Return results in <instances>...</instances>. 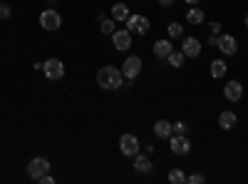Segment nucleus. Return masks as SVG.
Instances as JSON below:
<instances>
[{
  "label": "nucleus",
  "mask_w": 248,
  "mask_h": 184,
  "mask_svg": "<svg viewBox=\"0 0 248 184\" xmlns=\"http://www.w3.org/2000/svg\"><path fill=\"white\" fill-rule=\"evenodd\" d=\"M97 85L102 90H119L124 85V75H122L119 67L105 65V67H99V72H97Z\"/></svg>",
  "instance_id": "obj_1"
},
{
  "label": "nucleus",
  "mask_w": 248,
  "mask_h": 184,
  "mask_svg": "<svg viewBox=\"0 0 248 184\" xmlns=\"http://www.w3.org/2000/svg\"><path fill=\"white\" fill-rule=\"evenodd\" d=\"M60 25H62V15L57 10L47 8L40 13V28H45L47 33H55V30H60Z\"/></svg>",
  "instance_id": "obj_2"
},
{
  "label": "nucleus",
  "mask_w": 248,
  "mask_h": 184,
  "mask_svg": "<svg viewBox=\"0 0 248 184\" xmlns=\"http://www.w3.org/2000/svg\"><path fill=\"white\" fill-rule=\"evenodd\" d=\"M124 23H127V30H129V33H137V35H147V33L152 30L149 17H144V15H129Z\"/></svg>",
  "instance_id": "obj_3"
},
{
  "label": "nucleus",
  "mask_w": 248,
  "mask_h": 184,
  "mask_svg": "<svg viewBox=\"0 0 248 184\" xmlns=\"http://www.w3.org/2000/svg\"><path fill=\"white\" fill-rule=\"evenodd\" d=\"M43 72H45L47 80H62L65 77V63L57 60V57H50V60L43 63Z\"/></svg>",
  "instance_id": "obj_4"
},
{
  "label": "nucleus",
  "mask_w": 248,
  "mask_h": 184,
  "mask_svg": "<svg viewBox=\"0 0 248 184\" xmlns=\"http://www.w3.org/2000/svg\"><path fill=\"white\" fill-rule=\"evenodd\" d=\"M141 67H144V63H141V57H137V55H129L127 60H124V65H122L119 70H122L124 80H134V77H139Z\"/></svg>",
  "instance_id": "obj_5"
},
{
  "label": "nucleus",
  "mask_w": 248,
  "mask_h": 184,
  "mask_svg": "<svg viewBox=\"0 0 248 184\" xmlns=\"http://www.w3.org/2000/svg\"><path fill=\"white\" fill-rule=\"evenodd\" d=\"M139 150H141V145H139V139L134 134H122L119 137V152L124 157H137Z\"/></svg>",
  "instance_id": "obj_6"
},
{
  "label": "nucleus",
  "mask_w": 248,
  "mask_h": 184,
  "mask_svg": "<svg viewBox=\"0 0 248 184\" xmlns=\"http://www.w3.org/2000/svg\"><path fill=\"white\" fill-rule=\"evenodd\" d=\"M50 172V162L45 159V157H35V159H30V165H28V177L30 179H40L43 174H47Z\"/></svg>",
  "instance_id": "obj_7"
},
{
  "label": "nucleus",
  "mask_w": 248,
  "mask_h": 184,
  "mask_svg": "<svg viewBox=\"0 0 248 184\" xmlns=\"http://www.w3.org/2000/svg\"><path fill=\"white\" fill-rule=\"evenodd\" d=\"M112 43H114V48H117L119 52H127V50L132 48V33H129L127 28L114 30V33H112Z\"/></svg>",
  "instance_id": "obj_8"
},
{
  "label": "nucleus",
  "mask_w": 248,
  "mask_h": 184,
  "mask_svg": "<svg viewBox=\"0 0 248 184\" xmlns=\"http://www.w3.org/2000/svg\"><path fill=\"white\" fill-rule=\"evenodd\" d=\"M169 147L174 154H189L191 152V142L186 134H171L169 137Z\"/></svg>",
  "instance_id": "obj_9"
},
{
  "label": "nucleus",
  "mask_w": 248,
  "mask_h": 184,
  "mask_svg": "<svg viewBox=\"0 0 248 184\" xmlns=\"http://www.w3.org/2000/svg\"><path fill=\"white\" fill-rule=\"evenodd\" d=\"M226 57H231V55H236V50H238V40L233 37V35H226V33H221L218 35V45H216Z\"/></svg>",
  "instance_id": "obj_10"
},
{
  "label": "nucleus",
  "mask_w": 248,
  "mask_h": 184,
  "mask_svg": "<svg viewBox=\"0 0 248 184\" xmlns=\"http://www.w3.org/2000/svg\"><path fill=\"white\" fill-rule=\"evenodd\" d=\"M223 97L229 102H238L243 97V85L238 83V80H229V83L223 85Z\"/></svg>",
  "instance_id": "obj_11"
},
{
  "label": "nucleus",
  "mask_w": 248,
  "mask_h": 184,
  "mask_svg": "<svg viewBox=\"0 0 248 184\" xmlns=\"http://www.w3.org/2000/svg\"><path fill=\"white\" fill-rule=\"evenodd\" d=\"M181 52L186 57H199L201 55V40L199 37H184L181 40Z\"/></svg>",
  "instance_id": "obj_12"
},
{
  "label": "nucleus",
  "mask_w": 248,
  "mask_h": 184,
  "mask_svg": "<svg viewBox=\"0 0 248 184\" xmlns=\"http://www.w3.org/2000/svg\"><path fill=\"white\" fill-rule=\"evenodd\" d=\"M154 134L169 139V137L174 134V125H171V122H167V119H156V122H154Z\"/></svg>",
  "instance_id": "obj_13"
},
{
  "label": "nucleus",
  "mask_w": 248,
  "mask_h": 184,
  "mask_svg": "<svg viewBox=\"0 0 248 184\" xmlns=\"http://www.w3.org/2000/svg\"><path fill=\"white\" fill-rule=\"evenodd\" d=\"M134 169H137L139 174H149V172L154 169V165H152V159H149L147 154H137V157H134Z\"/></svg>",
  "instance_id": "obj_14"
},
{
  "label": "nucleus",
  "mask_w": 248,
  "mask_h": 184,
  "mask_svg": "<svg viewBox=\"0 0 248 184\" xmlns=\"http://www.w3.org/2000/svg\"><path fill=\"white\" fill-rule=\"evenodd\" d=\"M171 52H174V45L169 43V40H156V43H154V55H156V57L167 60Z\"/></svg>",
  "instance_id": "obj_15"
},
{
  "label": "nucleus",
  "mask_w": 248,
  "mask_h": 184,
  "mask_svg": "<svg viewBox=\"0 0 248 184\" xmlns=\"http://www.w3.org/2000/svg\"><path fill=\"white\" fill-rule=\"evenodd\" d=\"M236 122H238L236 112H229V110H226V112L218 115V127H221V130H233Z\"/></svg>",
  "instance_id": "obj_16"
},
{
  "label": "nucleus",
  "mask_w": 248,
  "mask_h": 184,
  "mask_svg": "<svg viewBox=\"0 0 248 184\" xmlns=\"http://www.w3.org/2000/svg\"><path fill=\"white\" fill-rule=\"evenodd\" d=\"M129 15H132V13H129V8L124 5V3H114V5H112V17L119 20V23H124Z\"/></svg>",
  "instance_id": "obj_17"
},
{
  "label": "nucleus",
  "mask_w": 248,
  "mask_h": 184,
  "mask_svg": "<svg viewBox=\"0 0 248 184\" xmlns=\"http://www.w3.org/2000/svg\"><path fill=\"white\" fill-rule=\"evenodd\" d=\"M203 10L201 8H191L189 13H186V23H189V25H201L203 23Z\"/></svg>",
  "instance_id": "obj_18"
},
{
  "label": "nucleus",
  "mask_w": 248,
  "mask_h": 184,
  "mask_svg": "<svg viewBox=\"0 0 248 184\" xmlns=\"http://www.w3.org/2000/svg\"><path fill=\"white\" fill-rule=\"evenodd\" d=\"M226 70H229V65H226L223 60H214L211 63V77H223Z\"/></svg>",
  "instance_id": "obj_19"
},
{
  "label": "nucleus",
  "mask_w": 248,
  "mask_h": 184,
  "mask_svg": "<svg viewBox=\"0 0 248 184\" xmlns=\"http://www.w3.org/2000/svg\"><path fill=\"white\" fill-rule=\"evenodd\" d=\"M167 60H169V65H171V67H184V60H186V55H184L181 50H174Z\"/></svg>",
  "instance_id": "obj_20"
},
{
  "label": "nucleus",
  "mask_w": 248,
  "mask_h": 184,
  "mask_svg": "<svg viewBox=\"0 0 248 184\" xmlns=\"http://www.w3.org/2000/svg\"><path fill=\"white\" fill-rule=\"evenodd\" d=\"M167 33H169V37H184V25L174 20V23H169Z\"/></svg>",
  "instance_id": "obj_21"
},
{
  "label": "nucleus",
  "mask_w": 248,
  "mask_h": 184,
  "mask_svg": "<svg viewBox=\"0 0 248 184\" xmlns=\"http://www.w3.org/2000/svg\"><path fill=\"white\" fill-rule=\"evenodd\" d=\"M167 179H169L171 184H184V182H186V174H184V169H171Z\"/></svg>",
  "instance_id": "obj_22"
},
{
  "label": "nucleus",
  "mask_w": 248,
  "mask_h": 184,
  "mask_svg": "<svg viewBox=\"0 0 248 184\" xmlns=\"http://www.w3.org/2000/svg\"><path fill=\"white\" fill-rule=\"evenodd\" d=\"M99 30L105 33V35H112V33H114V17H112V20L99 17Z\"/></svg>",
  "instance_id": "obj_23"
},
{
  "label": "nucleus",
  "mask_w": 248,
  "mask_h": 184,
  "mask_svg": "<svg viewBox=\"0 0 248 184\" xmlns=\"http://www.w3.org/2000/svg\"><path fill=\"white\" fill-rule=\"evenodd\" d=\"M10 13H13V10H10V5L0 3V20H8V17H10Z\"/></svg>",
  "instance_id": "obj_24"
},
{
  "label": "nucleus",
  "mask_w": 248,
  "mask_h": 184,
  "mask_svg": "<svg viewBox=\"0 0 248 184\" xmlns=\"http://www.w3.org/2000/svg\"><path fill=\"white\" fill-rule=\"evenodd\" d=\"M186 182H189V184H203V174H189Z\"/></svg>",
  "instance_id": "obj_25"
},
{
  "label": "nucleus",
  "mask_w": 248,
  "mask_h": 184,
  "mask_svg": "<svg viewBox=\"0 0 248 184\" xmlns=\"http://www.w3.org/2000/svg\"><path fill=\"white\" fill-rule=\"evenodd\" d=\"M186 130H189V127H186L184 122H176V125H174V134H186Z\"/></svg>",
  "instance_id": "obj_26"
},
{
  "label": "nucleus",
  "mask_w": 248,
  "mask_h": 184,
  "mask_svg": "<svg viewBox=\"0 0 248 184\" xmlns=\"http://www.w3.org/2000/svg\"><path fill=\"white\" fill-rule=\"evenodd\" d=\"M37 182H40V184H55V179L50 177V172H47V174H43V177H40Z\"/></svg>",
  "instance_id": "obj_27"
},
{
  "label": "nucleus",
  "mask_w": 248,
  "mask_h": 184,
  "mask_svg": "<svg viewBox=\"0 0 248 184\" xmlns=\"http://www.w3.org/2000/svg\"><path fill=\"white\" fill-rule=\"evenodd\" d=\"M206 43H209V45H218V35H216V33H211V37L206 40Z\"/></svg>",
  "instance_id": "obj_28"
},
{
  "label": "nucleus",
  "mask_w": 248,
  "mask_h": 184,
  "mask_svg": "<svg viewBox=\"0 0 248 184\" xmlns=\"http://www.w3.org/2000/svg\"><path fill=\"white\" fill-rule=\"evenodd\" d=\"M221 30H223V28H221V23H211V33L221 35Z\"/></svg>",
  "instance_id": "obj_29"
},
{
  "label": "nucleus",
  "mask_w": 248,
  "mask_h": 184,
  "mask_svg": "<svg viewBox=\"0 0 248 184\" xmlns=\"http://www.w3.org/2000/svg\"><path fill=\"white\" fill-rule=\"evenodd\" d=\"M159 3H161V5H167V8H171V5H174V0H159Z\"/></svg>",
  "instance_id": "obj_30"
},
{
  "label": "nucleus",
  "mask_w": 248,
  "mask_h": 184,
  "mask_svg": "<svg viewBox=\"0 0 248 184\" xmlns=\"http://www.w3.org/2000/svg\"><path fill=\"white\" fill-rule=\"evenodd\" d=\"M184 3H189V5H196V3H199V0H184Z\"/></svg>",
  "instance_id": "obj_31"
},
{
  "label": "nucleus",
  "mask_w": 248,
  "mask_h": 184,
  "mask_svg": "<svg viewBox=\"0 0 248 184\" xmlns=\"http://www.w3.org/2000/svg\"><path fill=\"white\" fill-rule=\"evenodd\" d=\"M243 25L248 28V13H246V17H243Z\"/></svg>",
  "instance_id": "obj_32"
}]
</instances>
